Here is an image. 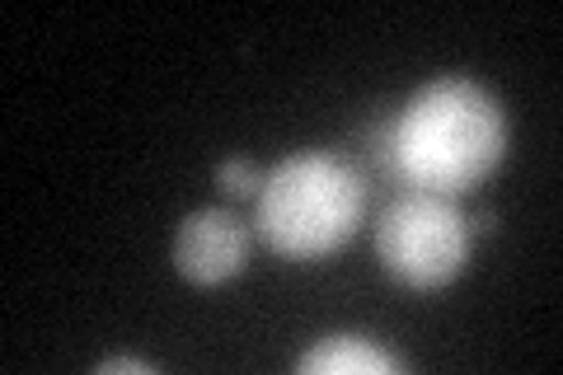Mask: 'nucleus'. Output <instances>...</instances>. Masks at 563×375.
Instances as JSON below:
<instances>
[{
    "instance_id": "f257e3e1",
    "label": "nucleus",
    "mask_w": 563,
    "mask_h": 375,
    "mask_svg": "<svg viewBox=\"0 0 563 375\" xmlns=\"http://www.w3.org/2000/svg\"><path fill=\"white\" fill-rule=\"evenodd\" d=\"M512 122L507 109L470 76H437L418 85L409 103L390 113V165L404 188L461 192L479 188L507 159Z\"/></svg>"
},
{
    "instance_id": "7ed1b4c3",
    "label": "nucleus",
    "mask_w": 563,
    "mask_h": 375,
    "mask_svg": "<svg viewBox=\"0 0 563 375\" xmlns=\"http://www.w3.org/2000/svg\"><path fill=\"white\" fill-rule=\"evenodd\" d=\"M474 230L455 198L442 192H399L376 221L380 267L409 291H442L465 273Z\"/></svg>"
},
{
    "instance_id": "0eeeda50",
    "label": "nucleus",
    "mask_w": 563,
    "mask_h": 375,
    "mask_svg": "<svg viewBox=\"0 0 563 375\" xmlns=\"http://www.w3.org/2000/svg\"><path fill=\"white\" fill-rule=\"evenodd\" d=\"M95 371L99 375H155V362H146V356H109Z\"/></svg>"
},
{
    "instance_id": "20e7f679",
    "label": "nucleus",
    "mask_w": 563,
    "mask_h": 375,
    "mask_svg": "<svg viewBox=\"0 0 563 375\" xmlns=\"http://www.w3.org/2000/svg\"><path fill=\"white\" fill-rule=\"evenodd\" d=\"M174 267L192 287H221L250 267V230L225 207L188 211L174 230Z\"/></svg>"
},
{
    "instance_id": "423d86ee",
    "label": "nucleus",
    "mask_w": 563,
    "mask_h": 375,
    "mask_svg": "<svg viewBox=\"0 0 563 375\" xmlns=\"http://www.w3.org/2000/svg\"><path fill=\"white\" fill-rule=\"evenodd\" d=\"M211 184H217L231 202H244V198H258V188H263V174L250 165V159H221L217 174H211Z\"/></svg>"
},
{
    "instance_id": "f03ea898",
    "label": "nucleus",
    "mask_w": 563,
    "mask_h": 375,
    "mask_svg": "<svg viewBox=\"0 0 563 375\" xmlns=\"http://www.w3.org/2000/svg\"><path fill=\"white\" fill-rule=\"evenodd\" d=\"M372 184L343 151H296L263 174L254 230L277 258L320 263L357 235Z\"/></svg>"
},
{
    "instance_id": "39448f33",
    "label": "nucleus",
    "mask_w": 563,
    "mask_h": 375,
    "mask_svg": "<svg viewBox=\"0 0 563 375\" xmlns=\"http://www.w3.org/2000/svg\"><path fill=\"white\" fill-rule=\"evenodd\" d=\"M296 371L301 375H404L409 362L362 333H324L301 352Z\"/></svg>"
}]
</instances>
